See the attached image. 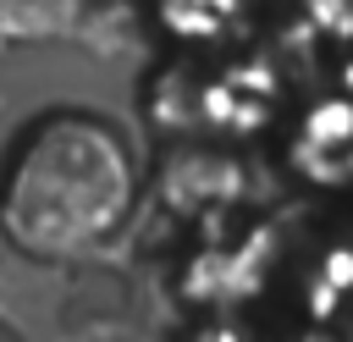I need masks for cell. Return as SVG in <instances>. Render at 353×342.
I'll use <instances>...</instances> for the list:
<instances>
[{"label":"cell","mask_w":353,"mask_h":342,"mask_svg":"<svg viewBox=\"0 0 353 342\" xmlns=\"http://www.w3.org/2000/svg\"><path fill=\"white\" fill-rule=\"evenodd\" d=\"M138 204V160L121 127L83 105L33 116L0 160V221L22 254L77 265L99 254Z\"/></svg>","instance_id":"obj_1"},{"label":"cell","mask_w":353,"mask_h":342,"mask_svg":"<svg viewBox=\"0 0 353 342\" xmlns=\"http://www.w3.org/2000/svg\"><path fill=\"white\" fill-rule=\"evenodd\" d=\"M94 0H0V55L28 44L83 39Z\"/></svg>","instance_id":"obj_2"},{"label":"cell","mask_w":353,"mask_h":342,"mask_svg":"<svg viewBox=\"0 0 353 342\" xmlns=\"http://www.w3.org/2000/svg\"><path fill=\"white\" fill-rule=\"evenodd\" d=\"M50 270H61V265H44V259L22 254L17 237H11L6 221H0V320H6L11 331H44V320L33 314L28 298L39 292V281H50Z\"/></svg>","instance_id":"obj_3"}]
</instances>
